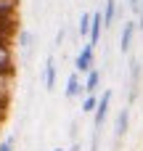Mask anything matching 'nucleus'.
<instances>
[{
  "instance_id": "obj_21",
  "label": "nucleus",
  "mask_w": 143,
  "mask_h": 151,
  "mask_svg": "<svg viewBox=\"0 0 143 151\" xmlns=\"http://www.w3.org/2000/svg\"><path fill=\"white\" fill-rule=\"evenodd\" d=\"M53 151H66V149H61V146H58V149H53Z\"/></svg>"
},
{
  "instance_id": "obj_15",
  "label": "nucleus",
  "mask_w": 143,
  "mask_h": 151,
  "mask_svg": "<svg viewBox=\"0 0 143 151\" xmlns=\"http://www.w3.org/2000/svg\"><path fill=\"white\" fill-rule=\"evenodd\" d=\"M13 143H16V138H13V135L3 138V141H0V151H13Z\"/></svg>"
},
{
  "instance_id": "obj_11",
  "label": "nucleus",
  "mask_w": 143,
  "mask_h": 151,
  "mask_svg": "<svg viewBox=\"0 0 143 151\" xmlns=\"http://www.w3.org/2000/svg\"><path fill=\"white\" fill-rule=\"evenodd\" d=\"M117 19V0H106L103 3V11H101V21H103V29H109Z\"/></svg>"
},
{
  "instance_id": "obj_13",
  "label": "nucleus",
  "mask_w": 143,
  "mask_h": 151,
  "mask_svg": "<svg viewBox=\"0 0 143 151\" xmlns=\"http://www.w3.org/2000/svg\"><path fill=\"white\" fill-rule=\"evenodd\" d=\"M19 32V24H11V27H0V42H11L13 45V35Z\"/></svg>"
},
{
  "instance_id": "obj_12",
  "label": "nucleus",
  "mask_w": 143,
  "mask_h": 151,
  "mask_svg": "<svg viewBox=\"0 0 143 151\" xmlns=\"http://www.w3.org/2000/svg\"><path fill=\"white\" fill-rule=\"evenodd\" d=\"M80 98H82V114H93V109L98 104V93H85Z\"/></svg>"
},
{
  "instance_id": "obj_17",
  "label": "nucleus",
  "mask_w": 143,
  "mask_h": 151,
  "mask_svg": "<svg viewBox=\"0 0 143 151\" xmlns=\"http://www.w3.org/2000/svg\"><path fill=\"white\" fill-rule=\"evenodd\" d=\"M64 40H66V27L61 24V27H58V32H56V45H61Z\"/></svg>"
},
{
  "instance_id": "obj_16",
  "label": "nucleus",
  "mask_w": 143,
  "mask_h": 151,
  "mask_svg": "<svg viewBox=\"0 0 143 151\" xmlns=\"http://www.w3.org/2000/svg\"><path fill=\"white\" fill-rule=\"evenodd\" d=\"M138 74H141V64H138V61H133V64H130V77H133V85H138Z\"/></svg>"
},
{
  "instance_id": "obj_18",
  "label": "nucleus",
  "mask_w": 143,
  "mask_h": 151,
  "mask_svg": "<svg viewBox=\"0 0 143 151\" xmlns=\"http://www.w3.org/2000/svg\"><path fill=\"white\" fill-rule=\"evenodd\" d=\"M135 27L143 32V0H141V8H138V21H135Z\"/></svg>"
},
{
  "instance_id": "obj_6",
  "label": "nucleus",
  "mask_w": 143,
  "mask_h": 151,
  "mask_svg": "<svg viewBox=\"0 0 143 151\" xmlns=\"http://www.w3.org/2000/svg\"><path fill=\"white\" fill-rule=\"evenodd\" d=\"M127 127H130V109L125 106L119 114H117V122H114V141H122L127 135Z\"/></svg>"
},
{
  "instance_id": "obj_3",
  "label": "nucleus",
  "mask_w": 143,
  "mask_h": 151,
  "mask_svg": "<svg viewBox=\"0 0 143 151\" xmlns=\"http://www.w3.org/2000/svg\"><path fill=\"white\" fill-rule=\"evenodd\" d=\"M16 11H19V0H0V27L16 24Z\"/></svg>"
},
{
  "instance_id": "obj_22",
  "label": "nucleus",
  "mask_w": 143,
  "mask_h": 151,
  "mask_svg": "<svg viewBox=\"0 0 143 151\" xmlns=\"http://www.w3.org/2000/svg\"><path fill=\"white\" fill-rule=\"evenodd\" d=\"M3 85H5V82H3V80H0V90H3Z\"/></svg>"
},
{
  "instance_id": "obj_20",
  "label": "nucleus",
  "mask_w": 143,
  "mask_h": 151,
  "mask_svg": "<svg viewBox=\"0 0 143 151\" xmlns=\"http://www.w3.org/2000/svg\"><path fill=\"white\" fill-rule=\"evenodd\" d=\"M69 151H80V143H74V146H72V149H69Z\"/></svg>"
},
{
  "instance_id": "obj_5",
  "label": "nucleus",
  "mask_w": 143,
  "mask_h": 151,
  "mask_svg": "<svg viewBox=\"0 0 143 151\" xmlns=\"http://www.w3.org/2000/svg\"><path fill=\"white\" fill-rule=\"evenodd\" d=\"M135 32H138L135 21H125V27H122V32H119V50H122V53H127V50L133 48Z\"/></svg>"
},
{
  "instance_id": "obj_14",
  "label": "nucleus",
  "mask_w": 143,
  "mask_h": 151,
  "mask_svg": "<svg viewBox=\"0 0 143 151\" xmlns=\"http://www.w3.org/2000/svg\"><path fill=\"white\" fill-rule=\"evenodd\" d=\"M88 29H90V13H82L80 21H77V32H80V37H88Z\"/></svg>"
},
{
  "instance_id": "obj_19",
  "label": "nucleus",
  "mask_w": 143,
  "mask_h": 151,
  "mask_svg": "<svg viewBox=\"0 0 143 151\" xmlns=\"http://www.w3.org/2000/svg\"><path fill=\"white\" fill-rule=\"evenodd\" d=\"M127 8H130L133 13H138V8H141V0H127Z\"/></svg>"
},
{
  "instance_id": "obj_4",
  "label": "nucleus",
  "mask_w": 143,
  "mask_h": 151,
  "mask_svg": "<svg viewBox=\"0 0 143 151\" xmlns=\"http://www.w3.org/2000/svg\"><path fill=\"white\" fill-rule=\"evenodd\" d=\"M56 77H58L56 56H48L45 58V66H42V85H45V90H53L56 88Z\"/></svg>"
},
{
  "instance_id": "obj_9",
  "label": "nucleus",
  "mask_w": 143,
  "mask_h": 151,
  "mask_svg": "<svg viewBox=\"0 0 143 151\" xmlns=\"http://www.w3.org/2000/svg\"><path fill=\"white\" fill-rule=\"evenodd\" d=\"M64 96H66V98H80V96H85V93H82V77H80L77 72L69 74L66 88H64Z\"/></svg>"
},
{
  "instance_id": "obj_8",
  "label": "nucleus",
  "mask_w": 143,
  "mask_h": 151,
  "mask_svg": "<svg viewBox=\"0 0 143 151\" xmlns=\"http://www.w3.org/2000/svg\"><path fill=\"white\" fill-rule=\"evenodd\" d=\"M101 90V72L93 66L90 72H85V80H82V93H98Z\"/></svg>"
},
{
  "instance_id": "obj_1",
  "label": "nucleus",
  "mask_w": 143,
  "mask_h": 151,
  "mask_svg": "<svg viewBox=\"0 0 143 151\" xmlns=\"http://www.w3.org/2000/svg\"><path fill=\"white\" fill-rule=\"evenodd\" d=\"M16 74V58H13V48L11 42H0V80L8 82Z\"/></svg>"
},
{
  "instance_id": "obj_2",
  "label": "nucleus",
  "mask_w": 143,
  "mask_h": 151,
  "mask_svg": "<svg viewBox=\"0 0 143 151\" xmlns=\"http://www.w3.org/2000/svg\"><path fill=\"white\" fill-rule=\"evenodd\" d=\"M93 66H96V45L82 42V50H80L77 58H74V72H77V74H85V72H90Z\"/></svg>"
},
{
  "instance_id": "obj_10",
  "label": "nucleus",
  "mask_w": 143,
  "mask_h": 151,
  "mask_svg": "<svg viewBox=\"0 0 143 151\" xmlns=\"http://www.w3.org/2000/svg\"><path fill=\"white\" fill-rule=\"evenodd\" d=\"M13 40L19 42V50H21L24 56H29V53H32V42H34V37H32V32H29V29H19V32L13 35Z\"/></svg>"
},
{
  "instance_id": "obj_7",
  "label": "nucleus",
  "mask_w": 143,
  "mask_h": 151,
  "mask_svg": "<svg viewBox=\"0 0 143 151\" xmlns=\"http://www.w3.org/2000/svg\"><path fill=\"white\" fill-rule=\"evenodd\" d=\"M101 32H103V21H101V13H90V29H88V42L90 45H98L101 40Z\"/></svg>"
}]
</instances>
